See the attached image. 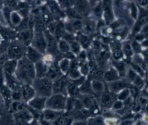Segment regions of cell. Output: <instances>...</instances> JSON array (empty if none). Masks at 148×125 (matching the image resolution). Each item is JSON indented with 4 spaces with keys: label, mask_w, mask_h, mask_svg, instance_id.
Returning a JSON list of instances; mask_svg holds the SVG:
<instances>
[{
    "label": "cell",
    "mask_w": 148,
    "mask_h": 125,
    "mask_svg": "<svg viewBox=\"0 0 148 125\" xmlns=\"http://www.w3.org/2000/svg\"><path fill=\"white\" fill-rule=\"evenodd\" d=\"M14 75L22 84H32L36 78L34 64L29 61L26 57L19 60Z\"/></svg>",
    "instance_id": "obj_1"
},
{
    "label": "cell",
    "mask_w": 148,
    "mask_h": 125,
    "mask_svg": "<svg viewBox=\"0 0 148 125\" xmlns=\"http://www.w3.org/2000/svg\"><path fill=\"white\" fill-rule=\"evenodd\" d=\"M32 86L35 90L36 95L48 98L53 94V80L46 76L35 78Z\"/></svg>",
    "instance_id": "obj_2"
},
{
    "label": "cell",
    "mask_w": 148,
    "mask_h": 125,
    "mask_svg": "<svg viewBox=\"0 0 148 125\" xmlns=\"http://www.w3.org/2000/svg\"><path fill=\"white\" fill-rule=\"evenodd\" d=\"M67 97L62 94H53L47 98L46 108L64 112L65 111Z\"/></svg>",
    "instance_id": "obj_3"
},
{
    "label": "cell",
    "mask_w": 148,
    "mask_h": 125,
    "mask_svg": "<svg viewBox=\"0 0 148 125\" xmlns=\"http://www.w3.org/2000/svg\"><path fill=\"white\" fill-rule=\"evenodd\" d=\"M27 47L18 40L12 42L8 49L9 58L18 61L25 57Z\"/></svg>",
    "instance_id": "obj_4"
},
{
    "label": "cell",
    "mask_w": 148,
    "mask_h": 125,
    "mask_svg": "<svg viewBox=\"0 0 148 125\" xmlns=\"http://www.w3.org/2000/svg\"><path fill=\"white\" fill-rule=\"evenodd\" d=\"M31 46L42 54L47 50V42L43 32H34Z\"/></svg>",
    "instance_id": "obj_5"
},
{
    "label": "cell",
    "mask_w": 148,
    "mask_h": 125,
    "mask_svg": "<svg viewBox=\"0 0 148 125\" xmlns=\"http://www.w3.org/2000/svg\"><path fill=\"white\" fill-rule=\"evenodd\" d=\"M46 99L47 98L45 97L35 95L32 99L27 103V105L34 109L42 111L46 108Z\"/></svg>",
    "instance_id": "obj_6"
},
{
    "label": "cell",
    "mask_w": 148,
    "mask_h": 125,
    "mask_svg": "<svg viewBox=\"0 0 148 125\" xmlns=\"http://www.w3.org/2000/svg\"><path fill=\"white\" fill-rule=\"evenodd\" d=\"M22 100L26 104L36 95V92L32 86L29 84H23L21 88Z\"/></svg>",
    "instance_id": "obj_7"
},
{
    "label": "cell",
    "mask_w": 148,
    "mask_h": 125,
    "mask_svg": "<svg viewBox=\"0 0 148 125\" xmlns=\"http://www.w3.org/2000/svg\"><path fill=\"white\" fill-rule=\"evenodd\" d=\"M67 82L62 77L53 81V94H65Z\"/></svg>",
    "instance_id": "obj_8"
},
{
    "label": "cell",
    "mask_w": 148,
    "mask_h": 125,
    "mask_svg": "<svg viewBox=\"0 0 148 125\" xmlns=\"http://www.w3.org/2000/svg\"><path fill=\"white\" fill-rule=\"evenodd\" d=\"M36 78H41L46 76L49 70V67L43 58L34 64Z\"/></svg>",
    "instance_id": "obj_9"
},
{
    "label": "cell",
    "mask_w": 148,
    "mask_h": 125,
    "mask_svg": "<svg viewBox=\"0 0 148 125\" xmlns=\"http://www.w3.org/2000/svg\"><path fill=\"white\" fill-rule=\"evenodd\" d=\"M25 57L29 61L34 64L41 60L43 58L42 54L34 49L31 45L28 46L27 48Z\"/></svg>",
    "instance_id": "obj_10"
},
{
    "label": "cell",
    "mask_w": 148,
    "mask_h": 125,
    "mask_svg": "<svg viewBox=\"0 0 148 125\" xmlns=\"http://www.w3.org/2000/svg\"><path fill=\"white\" fill-rule=\"evenodd\" d=\"M63 112H64L45 108L43 111H42V118L53 123L61 117L62 115Z\"/></svg>",
    "instance_id": "obj_11"
},
{
    "label": "cell",
    "mask_w": 148,
    "mask_h": 125,
    "mask_svg": "<svg viewBox=\"0 0 148 125\" xmlns=\"http://www.w3.org/2000/svg\"><path fill=\"white\" fill-rule=\"evenodd\" d=\"M108 86L109 91L115 93L127 88L128 83L124 80H116L109 82Z\"/></svg>",
    "instance_id": "obj_12"
},
{
    "label": "cell",
    "mask_w": 148,
    "mask_h": 125,
    "mask_svg": "<svg viewBox=\"0 0 148 125\" xmlns=\"http://www.w3.org/2000/svg\"><path fill=\"white\" fill-rule=\"evenodd\" d=\"M34 34V33L30 29L21 31L18 34V41L25 46H28L31 45Z\"/></svg>",
    "instance_id": "obj_13"
},
{
    "label": "cell",
    "mask_w": 148,
    "mask_h": 125,
    "mask_svg": "<svg viewBox=\"0 0 148 125\" xmlns=\"http://www.w3.org/2000/svg\"><path fill=\"white\" fill-rule=\"evenodd\" d=\"M82 101L84 107L90 112L97 109V106L94 98L90 94H84L82 98H79Z\"/></svg>",
    "instance_id": "obj_14"
},
{
    "label": "cell",
    "mask_w": 148,
    "mask_h": 125,
    "mask_svg": "<svg viewBox=\"0 0 148 125\" xmlns=\"http://www.w3.org/2000/svg\"><path fill=\"white\" fill-rule=\"evenodd\" d=\"M116 99V95L110 91L103 92L101 97V103L104 106L110 107L112 106Z\"/></svg>",
    "instance_id": "obj_15"
},
{
    "label": "cell",
    "mask_w": 148,
    "mask_h": 125,
    "mask_svg": "<svg viewBox=\"0 0 148 125\" xmlns=\"http://www.w3.org/2000/svg\"><path fill=\"white\" fill-rule=\"evenodd\" d=\"M17 60L9 59L8 60L4 65V72L5 75H14L15 74L17 67Z\"/></svg>",
    "instance_id": "obj_16"
},
{
    "label": "cell",
    "mask_w": 148,
    "mask_h": 125,
    "mask_svg": "<svg viewBox=\"0 0 148 125\" xmlns=\"http://www.w3.org/2000/svg\"><path fill=\"white\" fill-rule=\"evenodd\" d=\"M46 77L49 78L53 81L61 78V71L59 67L55 64L51 65L50 68H49Z\"/></svg>",
    "instance_id": "obj_17"
},
{
    "label": "cell",
    "mask_w": 148,
    "mask_h": 125,
    "mask_svg": "<svg viewBox=\"0 0 148 125\" xmlns=\"http://www.w3.org/2000/svg\"><path fill=\"white\" fill-rule=\"evenodd\" d=\"M43 34L45 36L47 42V49L50 52L54 51L56 47V38L50 34L49 31H44Z\"/></svg>",
    "instance_id": "obj_18"
},
{
    "label": "cell",
    "mask_w": 148,
    "mask_h": 125,
    "mask_svg": "<svg viewBox=\"0 0 148 125\" xmlns=\"http://www.w3.org/2000/svg\"><path fill=\"white\" fill-rule=\"evenodd\" d=\"M26 104L25 102H24L23 100L21 101H12L10 106L9 109L13 113H17L23 109H24L27 106L25 104Z\"/></svg>",
    "instance_id": "obj_19"
},
{
    "label": "cell",
    "mask_w": 148,
    "mask_h": 125,
    "mask_svg": "<svg viewBox=\"0 0 148 125\" xmlns=\"http://www.w3.org/2000/svg\"><path fill=\"white\" fill-rule=\"evenodd\" d=\"M86 123L87 125H105L104 117L100 115L90 117L86 121Z\"/></svg>",
    "instance_id": "obj_20"
},
{
    "label": "cell",
    "mask_w": 148,
    "mask_h": 125,
    "mask_svg": "<svg viewBox=\"0 0 148 125\" xmlns=\"http://www.w3.org/2000/svg\"><path fill=\"white\" fill-rule=\"evenodd\" d=\"M66 93L70 95V97H76L79 93V88L73 83L69 82L66 86Z\"/></svg>",
    "instance_id": "obj_21"
},
{
    "label": "cell",
    "mask_w": 148,
    "mask_h": 125,
    "mask_svg": "<svg viewBox=\"0 0 148 125\" xmlns=\"http://www.w3.org/2000/svg\"><path fill=\"white\" fill-rule=\"evenodd\" d=\"M92 91L97 93H103L105 87L103 83L99 80H94L91 83Z\"/></svg>",
    "instance_id": "obj_22"
},
{
    "label": "cell",
    "mask_w": 148,
    "mask_h": 125,
    "mask_svg": "<svg viewBox=\"0 0 148 125\" xmlns=\"http://www.w3.org/2000/svg\"><path fill=\"white\" fill-rule=\"evenodd\" d=\"M103 9L105 10V19L108 23H109L113 19V14L110 8V1H104Z\"/></svg>",
    "instance_id": "obj_23"
},
{
    "label": "cell",
    "mask_w": 148,
    "mask_h": 125,
    "mask_svg": "<svg viewBox=\"0 0 148 125\" xmlns=\"http://www.w3.org/2000/svg\"><path fill=\"white\" fill-rule=\"evenodd\" d=\"M104 78L106 81L110 82L117 80L119 79V76L117 72L114 69H111L105 73Z\"/></svg>",
    "instance_id": "obj_24"
},
{
    "label": "cell",
    "mask_w": 148,
    "mask_h": 125,
    "mask_svg": "<svg viewBox=\"0 0 148 125\" xmlns=\"http://www.w3.org/2000/svg\"><path fill=\"white\" fill-rule=\"evenodd\" d=\"M9 19L11 23L14 25H16V26L18 25L21 23V21H22L21 17L18 13V12H13L10 13Z\"/></svg>",
    "instance_id": "obj_25"
},
{
    "label": "cell",
    "mask_w": 148,
    "mask_h": 125,
    "mask_svg": "<svg viewBox=\"0 0 148 125\" xmlns=\"http://www.w3.org/2000/svg\"><path fill=\"white\" fill-rule=\"evenodd\" d=\"M65 31V26L62 23H58L55 28L54 34L57 39H60L61 36H63Z\"/></svg>",
    "instance_id": "obj_26"
},
{
    "label": "cell",
    "mask_w": 148,
    "mask_h": 125,
    "mask_svg": "<svg viewBox=\"0 0 148 125\" xmlns=\"http://www.w3.org/2000/svg\"><path fill=\"white\" fill-rule=\"evenodd\" d=\"M148 20V17L147 16H142L139 20L138 21V22L136 23V24H135V27H134V31L135 32H138V31L140 30L141 27L145 24L146 21H147Z\"/></svg>",
    "instance_id": "obj_27"
},
{
    "label": "cell",
    "mask_w": 148,
    "mask_h": 125,
    "mask_svg": "<svg viewBox=\"0 0 148 125\" xmlns=\"http://www.w3.org/2000/svg\"><path fill=\"white\" fill-rule=\"evenodd\" d=\"M58 47L59 50L62 53H67L69 52L70 46L67 42L64 39L60 40L58 42Z\"/></svg>",
    "instance_id": "obj_28"
},
{
    "label": "cell",
    "mask_w": 148,
    "mask_h": 125,
    "mask_svg": "<svg viewBox=\"0 0 148 125\" xmlns=\"http://www.w3.org/2000/svg\"><path fill=\"white\" fill-rule=\"evenodd\" d=\"M69 61L68 59L64 58L59 63V68L63 73H66L69 68Z\"/></svg>",
    "instance_id": "obj_29"
},
{
    "label": "cell",
    "mask_w": 148,
    "mask_h": 125,
    "mask_svg": "<svg viewBox=\"0 0 148 125\" xmlns=\"http://www.w3.org/2000/svg\"><path fill=\"white\" fill-rule=\"evenodd\" d=\"M130 95V90L128 89H124L120 91L119 95H117V100H120L121 101H125L128 98Z\"/></svg>",
    "instance_id": "obj_30"
},
{
    "label": "cell",
    "mask_w": 148,
    "mask_h": 125,
    "mask_svg": "<svg viewBox=\"0 0 148 125\" xmlns=\"http://www.w3.org/2000/svg\"><path fill=\"white\" fill-rule=\"evenodd\" d=\"M34 31L35 32H43L44 31L45 26L42 20H36L35 21L34 24Z\"/></svg>",
    "instance_id": "obj_31"
},
{
    "label": "cell",
    "mask_w": 148,
    "mask_h": 125,
    "mask_svg": "<svg viewBox=\"0 0 148 125\" xmlns=\"http://www.w3.org/2000/svg\"><path fill=\"white\" fill-rule=\"evenodd\" d=\"M76 6L79 11L82 13H84L85 12H86L87 9V3L86 1H77Z\"/></svg>",
    "instance_id": "obj_32"
},
{
    "label": "cell",
    "mask_w": 148,
    "mask_h": 125,
    "mask_svg": "<svg viewBox=\"0 0 148 125\" xmlns=\"http://www.w3.org/2000/svg\"><path fill=\"white\" fill-rule=\"evenodd\" d=\"M123 106H124L123 102L117 100L114 101V102L112 105V107H113V109L114 110H120L123 108Z\"/></svg>",
    "instance_id": "obj_33"
},
{
    "label": "cell",
    "mask_w": 148,
    "mask_h": 125,
    "mask_svg": "<svg viewBox=\"0 0 148 125\" xmlns=\"http://www.w3.org/2000/svg\"><path fill=\"white\" fill-rule=\"evenodd\" d=\"M80 42L84 48H86L88 46L90 43V40L88 38L84 35H82L80 37Z\"/></svg>",
    "instance_id": "obj_34"
},
{
    "label": "cell",
    "mask_w": 148,
    "mask_h": 125,
    "mask_svg": "<svg viewBox=\"0 0 148 125\" xmlns=\"http://www.w3.org/2000/svg\"><path fill=\"white\" fill-rule=\"evenodd\" d=\"M68 14L71 17L76 18V19H81V17L79 15V14L73 9H69L68 10Z\"/></svg>",
    "instance_id": "obj_35"
},
{
    "label": "cell",
    "mask_w": 148,
    "mask_h": 125,
    "mask_svg": "<svg viewBox=\"0 0 148 125\" xmlns=\"http://www.w3.org/2000/svg\"><path fill=\"white\" fill-rule=\"evenodd\" d=\"M69 76L72 79L76 80L80 78V73L77 71H76V69L71 70L69 73Z\"/></svg>",
    "instance_id": "obj_36"
},
{
    "label": "cell",
    "mask_w": 148,
    "mask_h": 125,
    "mask_svg": "<svg viewBox=\"0 0 148 125\" xmlns=\"http://www.w3.org/2000/svg\"><path fill=\"white\" fill-rule=\"evenodd\" d=\"M71 46L72 51L75 53H78L80 50V46L76 42L72 41L71 42Z\"/></svg>",
    "instance_id": "obj_37"
},
{
    "label": "cell",
    "mask_w": 148,
    "mask_h": 125,
    "mask_svg": "<svg viewBox=\"0 0 148 125\" xmlns=\"http://www.w3.org/2000/svg\"><path fill=\"white\" fill-rule=\"evenodd\" d=\"M131 15H132V17L134 18L135 19H136V17H137V8L134 3L131 4Z\"/></svg>",
    "instance_id": "obj_38"
},
{
    "label": "cell",
    "mask_w": 148,
    "mask_h": 125,
    "mask_svg": "<svg viewBox=\"0 0 148 125\" xmlns=\"http://www.w3.org/2000/svg\"><path fill=\"white\" fill-rule=\"evenodd\" d=\"M38 121L39 125H53V123L51 122H50L44 119L43 118H42V117L40 119H39Z\"/></svg>",
    "instance_id": "obj_39"
},
{
    "label": "cell",
    "mask_w": 148,
    "mask_h": 125,
    "mask_svg": "<svg viewBox=\"0 0 148 125\" xmlns=\"http://www.w3.org/2000/svg\"><path fill=\"white\" fill-rule=\"evenodd\" d=\"M124 51L127 56H131L132 54V51L130 45H127L124 47Z\"/></svg>",
    "instance_id": "obj_40"
},
{
    "label": "cell",
    "mask_w": 148,
    "mask_h": 125,
    "mask_svg": "<svg viewBox=\"0 0 148 125\" xmlns=\"http://www.w3.org/2000/svg\"><path fill=\"white\" fill-rule=\"evenodd\" d=\"M72 25L73 27V28H75L76 30H80L82 28V24L81 21H80L79 20H76L72 24Z\"/></svg>",
    "instance_id": "obj_41"
},
{
    "label": "cell",
    "mask_w": 148,
    "mask_h": 125,
    "mask_svg": "<svg viewBox=\"0 0 148 125\" xmlns=\"http://www.w3.org/2000/svg\"><path fill=\"white\" fill-rule=\"evenodd\" d=\"M114 65L115 67L117 68V69L120 71V72H122L124 71V64L121 62H114Z\"/></svg>",
    "instance_id": "obj_42"
},
{
    "label": "cell",
    "mask_w": 148,
    "mask_h": 125,
    "mask_svg": "<svg viewBox=\"0 0 148 125\" xmlns=\"http://www.w3.org/2000/svg\"><path fill=\"white\" fill-rule=\"evenodd\" d=\"M72 125H87V123L85 120H75L73 121Z\"/></svg>",
    "instance_id": "obj_43"
},
{
    "label": "cell",
    "mask_w": 148,
    "mask_h": 125,
    "mask_svg": "<svg viewBox=\"0 0 148 125\" xmlns=\"http://www.w3.org/2000/svg\"><path fill=\"white\" fill-rule=\"evenodd\" d=\"M121 55H122V53H121V50H120L118 49L116 50H115L114 52V57L115 58H120L121 56Z\"/></svg>",
    "instance_id": "obj_44"
},
{
    "label": "cell",
    "mask_w": 148,
    "mask_h": 125,
    "mask_svg": "<svg viewBox=\"0 0 148 125\" xmlns=\"http://www.w3.org/2000/svg\"><path fill=\"white\" fill-rule=\"evenodd\" d=\"M81 71H82V72L84 75H86L87 73V72H88V67H87V66L86 65H83L82 68H81Z\"/></svg>",
    "instance_id": "obj_45"
},
{
    "label": "cell",
    "mask_w": 148,
    "mask_h": 125,
    "mask_svg": "<svg viewBox=\"0 0 148 125\" xmlns=\"http://www.w3.org/2000/svg\"><path fill=\"white\" fill-rule=\"evenodd\" d=\"M143 31L145 35L148 38V24L145 26V27L143 29Z\"/></svg>",
    "instance_id": "obj_46"
},
{
    "label": "cell",
    "mask_w": 148,
    "mask_h": 125,
    "mask_svg": "<svg viewBox=\"0 0 148 125\" xmlns=\"http://www.w3.org/2000/svg\"><path fill=\"white\" fill-rule=\"evenodd\" d=\"M132 46H133L134 49L135 51H139V50L140 46H139V45L137 43H136V42L133 43Z\"/></svg>",
    "instance_id": "obj_47"
},
{
    "label": "cell",
    "mask_w": 148,
    "mask_h": 125,
    "mask_svg": "<svg viewBox=\"0 0 148 125\" xmlns=\"http://www.w3.org/2000/svg\"><path fill=\"white\" fill-rule=\"evenodd\" d=\"M94 12H95V14H96L97 15H98V16L100 15V14H101V10L100 7H99H99H97V8L95 9Z\"/></svg>",
    "instance_id": "obj_48"
},
{
    "label": "cell",
    "mask_w": 148,
    "mask_h": 125,
    "mask_svg": "<svg viewBox=\"0 0 148 125\" xmlns=\"http://www.w3.org/2000/svg\"><path fill=\"white\" fill-rule=\"evenodd\" d=\"M133 67H134V68L137 71V72H139V73H142V70H141V68L139 67H138V65H133Z\"/></svg>",
    "instance_id": "obj_49"
},
{
    "label": "cell",
    "mask_w": 148,
    "mask_h": 125,
    "mask_svg": "<svg viewBox=\"0 0 148 125\" xmlns=\"http://www.w3.org/2000/svg\"><path fill=\"white\" fill-rule=\"evenodd\" d=\"M138 2H139V3L140 5H146L147 4V1H145V0H144V1H143V0H142V1H138Z\"/></svg>",
    "instance_id": "obj_50"
},
{
    "label": "cell",
    "mask_w": 148,
    "mask_h": 125,
    "mask_svg": "<svg viewBox=\"0 0 148 125\" xmlns=\"http://www.w3.org/2000/svg\"><path fill=\"white\" fill-rule=\"evenodd\" d=\"M121 125H131V122L130 121H125L122 123Z\"/></svg>",
    "instance_id": "obj_51"
},
{
    "label": "cell",
    "mask_w": 148,
    "mask_h": 125,
    "mask_svg": "<svg viewBox=\"0 0 148 125\" xmlns=\"http://www.w3.org/2000/svg\"><path fill=\"white\" fill-rule=\"evenodd\" d=\"M143 38V35H138V36H136V39H138V40H141V39H142Z\"/></svg>",
    "instance_id": "obj_52"
},
{
    "label": "cell",
    "mask_w": 148,
    "mask_h": 125,
    "mask_svg": "<svg viewBox=\"0 0 148 125\" xmlns=\"http://www.w3.org/2000/svg\"><path fill=\"white\" fill-rule=\"evenodd\" d=\"M142 45H143V46H148V40L145 41L142 43Z\"/></svg>",
    "instance_id": "obj_53"
}]
</instances>
